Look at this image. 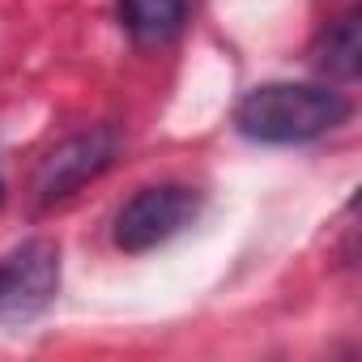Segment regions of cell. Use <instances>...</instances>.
<instances>
[{"instance_id":"6da1fadb","label":"cell","mask_w":362,"mask_h":362,"mask_svg":"<svg viewBox=\"0 0 362 362\" xmlns=\"http://www.w3.org/2000/svg\"><path fill=\"white\" fill-rule=\"evenodd\" d=\"M349 119V98L332 86L269 81L243 94L235 107V128L260 145H303Z\"/></svg>"},{"instance_id":"7a4b0ae2","label":"cell","mask_w":362,"mask_h":362,"mask_svg":"<svg viewBox=\"0 0 362 362\" xmlns=\"http://www.w3.org/2000/svg\"><path fill=\"white\" fill-rule=\"evenodd\" d=\"M197 214V192L184 184H158V188H141L119 214H115V247L124 252H149L158 243H166L170 235H179L188 226V218Z\"/></svg>"},{"instance_id":"3957f363","label":"cell","mask_w":362,"mask_h":362,"mask_svg":"<svg viewBox=\"0 0 362 362\" xmlns=\"http://www.w3.org/2000/svg\"><path fill=\"white\" fill-rule=\"evenodd\" d=\"M60 286V256L52 243L35 239L0 260V324L35 320Z\"/></svg>"},{"instance_id":"277c9868","label":"cell","mask_w":362,"mask_h":362,"mask_svg":"<svg viewBox=\"0 0 362 362\" xmlns=\"http://www.w3.org/2000/svg\"><path fill=\"white\" fill-rule=\"evenodd\" d=\"M115 145H119V141H115L111 128H90V132H81V136L60 141V145L43 158V166H39V179H35L39 201L52 205V201L73 197L81 184H90L94 175H103V170L111 166Z\"/></svg>"},{"instance_id":"5b68a950","label":"cell","mask_w":362,"mask_h":362,"mask_svg":"<svg viewBox=\"0 0 362 362\" xmlns=\"http://www.w3.org/2000/svg\"><path fill=\"white\" fill-rule=\"evenodd\" d=\"M119 18L136 43H166L184 30L188 0H119Z\"/></svg>"},{"instance_id":"8992f818","label":"cell","mask_w":362,"mask_h":362,"mask_svg":"<svg viewBox=\"0 0 362 362\" xmlns=\"http://www.w3.org/2000/svg\"><path fill=\"white\" fill-rule=\"evenodd\" d=\"M315 64L337 77V81H354L358 69H362V30H358V9H345L337 22H328L324 39H320V52H315Z\"/></svg>"}]
</instances>
